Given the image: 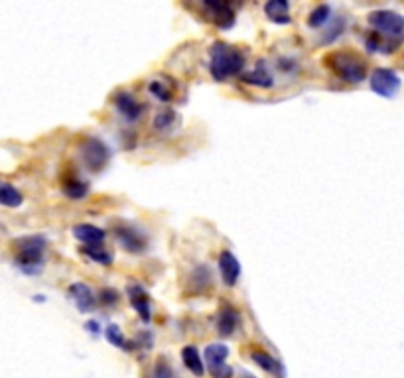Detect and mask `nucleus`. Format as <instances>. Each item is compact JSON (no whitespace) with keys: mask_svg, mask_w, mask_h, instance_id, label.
I'll return each mask as SVG.
<instances>
[{"mask_svg":"<svg viewBox=\"0 0 404 378\" xmlns=\"http://www.w3.org/2000/svg\"><path fill=\"white\" fill-rule=\"evenodd\" d=\"M210 71L215 81H227L229 77L239 75L245 68V55L239 48H233L225 41H215L211 48Z\"/></svg>","mask_w":404,"mask_h":378,"instance_id":"obj_1","label":"nucleus"},{"mask_svg":"<svg viewBox=\"0 0 404 378\" xmlns=\"http://www.w3.org/2000/svg\"><path fill=\"white\" fill-rule=\"evenodd\" d=\"M46 239L42 235H30L14 241V262L24 274H40L43 266V250Z\"/></svg>","mask_w":404,"mask_h":378,"instance_id":"obj_2","label":"nucleus"},{"mask_svg":"<svg viewBox=\"0 0 404 378\" xmlns=\"http://www.w3.org/2000/svg\"><path fill=\"white\" fill-rule=\"evenodd\" d=\"M325 66L332 69V73L337 75L341 81L361 83L367 77V63L357 54L351 52H334L325 55Z\"/></svg>","mask_w":404,"mask_h":378,"instance_id":"obj_3","label":"nucleus"},{"mask_svg":"<svg viewBox=\"0 0 404 378\" xmlns=\"http://www.w3.org/2000/svg\"><path fill=\"white\" fill-rule=\"evenodd\" d=\"M369 24L375 28V32L387 36L389 40H403L404 38V16L394 10H375L369 14Z\"/></svg>","mask_w":404,"mask_h":378,"instance_id":"obj_4","label":"nucleus"},{"mask_svg":"<svg viewBox=\"0 0 404 378\" xmlns=\"http://www.w3.org/2000/svg\"><path fill=\"white\" fill-rule=\"evenodd\" d=\"M111 158L107 144L99 138H87L81 144V162L89 172H101Z\"/></svg>","mask_w":404,"mask_h":378,"instance_id":"obj_5","label":"nucleus"},{"mask_svg":"<svg viewBox=\"0 0 404 378\" xmlns=\"http://www.w3.org/2000/svg\"><path fill=\"white\" fill-rule=\"evenodd\" d=\"M371 89L376 94L385 97V99H392L394 94L401 91V77L387 68H378L371 73Z\"/></svg>","mask_w":404,"mask_h":378,"instance_id":"obj_6","label":"nucleus"},{"mask_svg":"<svg viewBox=\"0 0 404 378\" xmlns=\"http://www.w3.org/2000/svg\"><path fill=\"white\" fill-rule=\"evenodd\" d=\"M126 294H128V299H130V306L140 315V319L144 324H148L150 317H152V310H150V297L146 294V290L142 286H139V284H130L126 288Z\"/></svg>","mask_w":404,"mask_h":378,"instance_id":"obj_7","label":"nucleus"},{"mask_svg":"<svg viewBox=\"0 0 404 378\" xmlns=\"http://www.w3.org/2000/svg\"><path fill=\"white\" fill-rule=\"evenodd\" d=\"M208 18H211L219 28H231L235 24V10L231 8V4L227 2H205L203 4Z\"/></svg>","mask_w":404,"mask_h":378,"instance_id":"obj_8","label":"nucleus"},{"mask_svg":"<svg viewBox=\"0 0 404 378\" xmlns=\"http://www.w3.org/2000/svg\"><path fill=\"white\" fill-rule=\"evenodd\" d=\"M68 294H70V299L73 301V306H75L79 311L87 313V311L95 310L97 299H95V294L91 292V288H89V286H85V284L81 282L71 284L70 290H68Z\"/></svg>","mask_w":404,"mask_h":378,"instance_id":"obj_9","label":"nucleus"},{"mask_svg":"<svg viewBox=\"0 0 404 378\" xmlns=\"http://www.w3.org/2000/svg\"><path fill=\"white\" fill-rule=\"evenodd\" d=\"M219 272H221V278L223 282L233 288L239 282V276H241V262H239L235 255L231 250H223L219 255Z\"/></svg>","mask_w":404,"mask_h":378,"instance_id":"obj_10","label":"nucleus"},{"mask_svg":"<svg viewBox=\"0 0 404 378\" xmlns=\"http://www.w3.org/2000/svg\"><path fill=\"white\" fill-rule=\"evenodd\" d=\"M117 239H119V243L123 244L126 250H130L134 255H140L146 248V244H148L146 243V237L137 229H132V227H119L117 229Z\"/></svg>","mask_w":404,"mask_h":378,"instance_id":"obj_11","label":"nucleus"},{"mask_svg":"<svg viewBox=\"0 0 404 378\" xmlns=\"http://www.w3.org/2000/svg\"><path fill=\"white\" fill-rule=\"evenodd\" d=\"M251 359H252V363H256V365L261 366L263 370L270 372V375H274L276 378L286 377V370H284L282 363H280L279 359H274L272 355H268L266 351L254 349V351H251Z\"/></svg>","mask_w":404,"mask_h":378,"instance_id":"obj_12","label":"nucleus"},{"mask_svg":"<svg viewBox=\"0 0 404 378\" xmlns=\"http://www.w3.org/2000/svg\"><path fill=\"white\" fill-rule=\"evenodd\" d=\"M114 107L119 108V112L125 117L126 121H137L142 115V107L139 101L130 93H117L114 94Z\"/></svg>","mask_w":404,"mask_h":378,"instance_id":"obj_13","label":"nucleus"},{"mask_svg":"<svg viewBox=\"0 0 404 378\" xmlns=\"http://www.w3.org/2000/svg\"><path fill=\"white\" fill-rule=\"evenodd\" d=\"M73 237L77 241H81L85 246H99L105 241V230L99 229L95 225H75Z\"/></svg>","mask_w":404,"mask_h":378,"instance_id":"obj_14","label":"nucleus"},{"mask_svg":"<svg viewBox=\"0 0 404 378\" xmlns=\"http://www.w3.org/2000/svg\"><path fill=\"white\" fill-rule=\"evenodd\" d=\"M239 324V313L237 310H233L231 306H225L217 315V333L221 337H231L235 333Z\"/></svg>","mask_w":404,"mask_h":378,"instance_id":"obj_15","label":"nucleus"},{"mask_svg":"<svg viewBox=\"0 0 404 378\" xmlns=\"http://www.w3.org/2000/svg\"><path fill=\"white\" fill-rule=\"evenodd\" d=\"M265 14L274 24H290V4L286 0H270L265 4Z\"/></svg>","mask_w":404,"mask_h":378,"instance_id":"obj_16","label":"nucleus"},{"mask_svg":"<svg viewBox=\"0 0 404 378\" xmlns=\"http://www.w3.org/2000/svg\"><path fill=\"white\" fill-rule=\"evenodd\" d=\"M227 357H229V347L223 343H211L205 347V365L208 370H215L219 366L227 365Z\"/></svg>","mask_w":404,"mask_h":378,"instance_id":"obj_17","label":"nucleus"},{"mask_svg":"<svg viewBox=\"0 0 404 378\" xmlns=\"http://www.w3.org/2000/svg\"><path fill=\"white\" fill-rule=\"evenodd\" d=\"M181 361H183L185 368H190V372H194L195 377H203L205 363H203V359H201V355H199L195 345H188V347L181 349Z\"/></svg>","mask_w":404,"mask_h":378,"instance_id":"obj_18","label":"nucleus"},{"mask_svg":"<svg viewBox=\"0 0 404 378\" xmlns=\"http://www.w3.org/2000/svg\"><path fill=\"white\" fill-rule=\"evenodd\" d=\"M243 81L249 83V85H254V87H263V89H266V87H272L274 79H272V73H270V71L265 68V63L261 61L254 71L243 75Z\"/></svg>","mask_w":404,"mask_h":378,"instance_id":"obj_19","label":"nucleus"},{"mask_svg":"<svg viewBox=\"0 0 404 378\" xmlns=\"http://www.w3.org/2000/svg\"><path fill=\"white\" fill-rule=\"evenodd\" d=\"M22 201H24L22 193H20L12 183L4 181V183L0 186V203H2L4 207H20Z\"/></svg>","mask_w":404,"mask_h":378,"instance_id":"obj_20","label":"nucleus"},{"mask_svg":"<svg viewBox=\"0 0 404 378\" xmlns=\"http://www.w3.org/2000/svg\"><path fill=\"white\" fill-rule=\"evenodd\" d=\"M148 91L158 99V101H172V97H174V87H172V83L166 81V77H160V79H154L150 85H148Z\"/></svg>","mask_w":404,"mask_h":378,"instance_id":"obj_21","label":"nucleus"},{"mask_svg":"<svg viewBox=\"0 0 404 378\" xmlns=\"http://www.w3.org/2000/svg\"><path fill=\"white\" fill-rule=\"evenodd\" d=\"M192 282L195 286V292H205L210 290L211 284H213V278H211L210 266H197L194 270V276H192Z\"/></svg>","mask_w":404,"mask_h":378,"instance_id":"obj_22","label":"nucleus"},{"mask_svg":"<svg viewBox=\"0 0 404 378\" xmlns=\"http://www.w3.org/2000/svg\"><path fill=\"white\" fill-rule=\"evenodd\" d=\"M105 337H107V341L111 343L112 347H119V349H123V351H130V341H126L119 325H109V327L105 329Z\"/></svg>","mask_w":404,"mask_h":378,"instance_id":"obj_23","label":"nucleus"},{"mask_svg":"<svg viewBox=\"0 0 404 378\" xmlns=\"http://www.w3.org/2000/svg\"><path fill=\"white\" fill-rule=\"evenodd\" d=\"M330 16H332V8H330V4H320V6H316L310 16H307V26L310 28H320L323 26L327 20H330Z\"/></svg>","mask_w":404,"mask_h":378,"instance_id":"obj_24","label":"nucleus"},{"mask_svg":"<svg viewBox=\"0 0 404 378\" xmlns=\"http://www.w3.org/2000/svg\"><path fill=\"white\" fill-rule=\"evenodd\" d=\"M87 191H89V186L83 183V181H79V179H68L65 183H63V193L71 197V199H81L87 195Z\"/></svg>","mask_w":404,"mask_h":378,"instance_id":"obj_25","label":"nucleus"},{"mask_svg":"<svg viewBox=\"0 0 404 378\" xmlns=\"http://www.w3.org/2000/svg\"><path fill=\"white\" fill-rule=\"evenodd\" d=\"M81 252H83L85 257H89L91 260L99 262V264H111L112 262V255L107 252L105 248H101V244L99 246H83Z\"/></svg>","mask_w":404,"mask_h":378,"instance_id":"obj_26","label":"nucleus"},{"mask_svg":"<svg viewBox=\"0 0 404 378\" xmlns=\"http://www.w3.org/2000/svg\"><path fill=\"white\" fill-rule=\"evenodd\" d=\"M176 121H178L176 112L170 110V108H164V110H160V112L154 117V128H156V130H168V128L174 126V122Z\"/></svg>","mask_w":404,"mask_h":378,"instance_id":"obj_27","label":"nucleus"},{"mask_svg":"<svg viewBox=\"0 0 404 378\" xmlns=\"http://www.w3.org/2000/svg\"><path fill=\"white\" fill-rule=\"evenodd\" d=\"M150 378H174V370H172V366L168 365L164 359H160V361L154 365L152 372H150Z\"/></svg>","mask_w":404,"mask_h":378,"instance_id":"obj_28","label":"nucleus"},{"mask_svg":"<svg viewBox=\"0 0 404 378\" xmlns=\"http://www.w3.org/2000/svg\"><path fill=\"white\" fill-rule=\"evenodd\" d=\"M99 299H101V304H105V306H117V301H119V294H117L114 290H111V288H105V290L101 292Z\"/></svg>","mask_w":404,"mask_h":378,"instance_id":"obj_29","label":"nucleus"},{"mask_svg":"<svg viewBox=\"0 0 404 378\" xmlns=\"http://www.w3.org/2000/svg\"><path fill=\"white\" fill-rule=\"evenodd\" d=\"M210 375L213 378H233L235 370H233L229 365H223V366H219V368H215V370H210Z\"/></svg>","mask_w":404,"mask_h":378,"instance_id":"obj_30","label":"nucleus"},{"mask_svg":"<svg viewBox=\"0 0 404 378\" xmlns=\"http://www.w3.org/2000/svg\"><path fill=\"white\" fill-rule=\"evenodd\" d=\"M85 327H87V329H91V331H89L91 335H99V324H97V321H87V324H85Z\"/></svg>","mask_w":404,"mask_h":378,"instance_id":"obj_31","label":"nucleus"}]
</instances>
